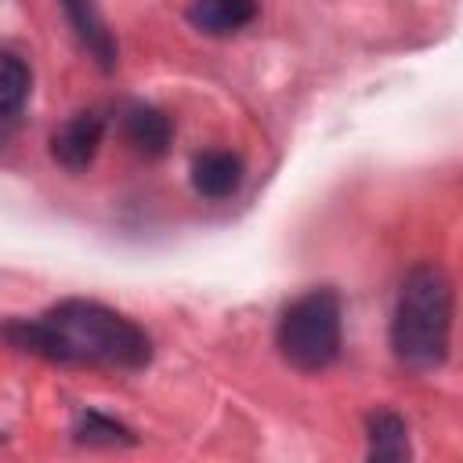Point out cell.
I'll return each instance as SVG.
<instances>
[{
  "label": "cell",
  "instance_id": "obj_2",
  "mask_svg": "<svg viewBox=\"0 0 463 463\" xmlns=\"http://www.w3.org/2000/svg\"><path fill=\"white\" fill-rule=\"evenodd\" d=\"M452 340V279L441 264L423 260L402 279L394 318H391V351L412 373H430L449 358Z\"/></svg>",
  "mask_w": 463,
  "mask_h": 463
},
{
  "label": "cell",
  "instance_id": "obj_10",
  "mask_svg": "<svg viewBox=\"0 0 463 463\" xmlns=\"http://www.w3.org/2000/svg\"><path fill=\"white\" fill-rule=\"evenodd\" d=\"M76 441L112 449V445H134V434H130L119 420H112V416H105V412H83V416L76 420Z\"/></svg>",
  "mask_w": 463,
  "mask_h": 463
},
{
  "label": "cell",
  "instance_id": "obj_11",
  "mask_svg": "<svg viewBox=\"0 0 463 463\" xmlns=\"http://www.w3.org/2000/svg\"><path fill=\"white\" fill-rule=\"evenodd\" d=\"M29 98V69L22 58H14L11 51H0V116L22 109V101Z\"/></svg>",
  "mask_w": 463,
  "mask_h": 463
},
{
  "label": "cell",
  "instance_id": "obj_1",
  "mask_svg": "<svg viewBox=\"0 0 463 463\" xmlns=\"http://www.w3.org/2000/svg\"><path fill=\"white\" fill-rule=\"evenodd\" d=\"M0 336L11 347L58 365L134 373L152 362V340L134 318L83 297L58 300L36 318H11Z\"/></svg>",
  "mask_w": 463,
  "mask_h": 463
},
{
  "label": "cell",
  "instance_id": "obj_3",
  "mask_svg": "<svg viewBox=\"0 0 463 463\" xmlns=\"http://www.w3.org/2000/svg\"><path fill=\"white\" fill-rule=\"evenodd\" d=\"M279 354L300 373H322L340 354V297L322 286L297 297L275 329Z\"/></svg>",
  "mask_w": 463,
  "mask_h": 463
},
{
  "label": "cell",
  "instance_id": "obj_7",
  "mask_svg": "<svg viewBox=\"0 0 463 463\" xmlns=\"http://www.w3.org/2000/svg\"><path fill=\"white\" fill-rule=\"evenodd\" d=\"M257 18V0H192L188 22L206 36H228L239 33Z\"/></svg>",
  "mask_w": 463,
  "mask_h": 463
},
{
  "label": "cell",
  "instance_id": "obj_4",
  "mask_svg": "<svg viewBox=\"0 0 463 463\" xmlns=\"http://www.w3.org/2000/svg\"><path fill=\"white\" fill-rule=\"evenodd\" d=\"M105 119L98 112H76L51 134V156L65 170H87L101 148Z\"/></svg>",
  "mask_w": 463,
  "mask_h": 463
},
{
  "label": "cell",
  "instance_id": "obj_6",
  "mask_svg": "<svg viewBox=\"0 0 463 463\" xmlns=\"http://www.w3.org/2000/svg\"><path fill=\"white\" fill-rule=\"evenodd\" d=\"M239 184H242V159L235 152L213 148L192 159V188L203 199H228L239 192Z\"/></svg>",
  "mask_w": 463,
  "mask_h": 463
},
{
  "label": "cell",
  "instance_id": "obj_8",
  "mask_svg": "<svg viewBox=\"0 0 463 463\" xmlns=\"http://www.w3.org/2000/svg\"><path fill=\"white\" fill-rule=\"evenodd\" d=\"M61 7H65L69 25L76 29L80 43H83V47L94 54V61L109 72V69L116 65V43H112V33L105 29V22H101L94 0H61Z\"/></svg>",
  "mask_w": 463,
  "mask_h": 463
},
{
  "label": "cell",
  "instance_id": "obj_5",
  "mask_svg": "<svg viewBox=\"0 0 463 463\" xmlns=\"http://www.w3.org/2000/svg\"><path fill=\"white\" fill-rule=\"evenodd\" d=\"M123 137L137 156L159 159L174 141V123L159 109L137 101V105H127V112H123Z\"/></svg>",
  "mask_w": 463,
  "mask_h": 463
},
{
  "label": "cell",
  "instance_id": "obj_9",
  "mask_svg": "<svg viewBox=\"0 0 463 463\" xmlns=\"http://www.w3.org/2000/svg\"><path fill=\"white\" fill-rule=\"evenodd\" d=\"M365 438H369V459L373 463H402L409 459V427L398 412L376 409L365 420Z\"/></svg>",
  "mask_w": 463,
  "mask_h": 463
}]
</instances>
